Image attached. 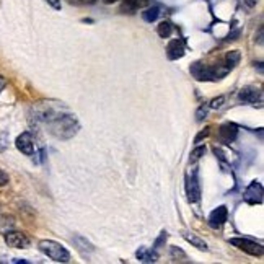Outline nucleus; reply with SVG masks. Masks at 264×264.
I'll list each match as a JSON object with an SVG mask.
<instances>
[{
    "mask_svg": "<svg viewBox=\"0 0 264 264\" xmlns=\"http://www.w3.org/2000/svg\"><path fill=\"white\" fill-rule=\"evenodd\" d=\"M184 44L180 41V39H173V41H170L168 42V46H167V56H168V59L170 61H178V59H181V57L184 56Z\"/></svg>",
    "mask_w": 264,
    "mask_h": 264,
    "instance_id": "nucleus-11",
    "label": "nucleus"
},
{
    "mask_svg": "<svg viewBox=\"0 0 264 264\" xmlns=\"http://www.w3.org/2000/svg\"><path fill=\"white\" fill-rule=\"evenodd\" d=\"M258 44H262V28H259L258 31Z\"/></svg>",
    "mask_w": 264,
    "mask_h": 264,
    "instance_id": "nucleus-28",
    "label": "nucleus"
},
{
    "mask_svg": "<svg viewBox=\"0 0 264 264\" xmlns=\"http://www.w3.org/2000/svg\"><path fill=\"white\" fill-rule=\"evenodd\" d=\"M15 145H17V148H18V150H20L21 153H23V155L31 156V155L34 153V142H33V137H31L30 132L20 134L18 137H17Z\"/></svg>",
    "mask_w": 264,
    "mask_h": 264,
    "instance_id": "nucleus-9",
    "label": "nucleus"
},
{
    "mask_svg": "<svg viewBox=\"0 0 264 264\" xmlns=\"http://www.w3.org/2000/svg\"><path fill=\"white\" fill-rule=\"evenodd\" d=\"M210 129V127H205V129L204 131H201V132H199L197 135H196V139H194V142H196V144H199V142H201L202 139H205V137H207V135H209V131Z\"/></svg>",
    "mask_w": 264,
    "mask_h": 264,
    "instance_id": "nucleus-25",
    "label": "nucleus"
},
{
    "mask_svg": "<svg viewBox=\"0 0 264 264\" xmlns=\"http://www.w3.org/2000/svg\"><path fill=\"white\" fill-rule=\"evenodd\" d=\"M207 111H209V106L207 104H204V106H201V108L197 110V113H196V119L197 121H202V119H205L207 118Z\"/></svg>",
    "mask_w": 264,
    "mask_h": 264,
    "instance_id": "nucleus-22",
    "label": "nucleus"
},
{
    "mask_svg": "<svg viewBox=\"0 0 264 264\" xmlns=\"http://www.w3.org/2000/svg\"><path fill=\"white\" fill-rule=\"evenodd\" d=\"M160 15V10L159 7H150V9H147L145 12H142V18H144L147 23H152Z\"/></svg>",
    "mask_w": 264,
    "mask_h": 264,
    "instance_id": "nucleus-18",
    "label": "nucleus"
},
{
    "mask_svg": "<svg viewBox=\"0 0 264 264\" xmlns=\"http://www.w3.org/2000/svg\"><path fill=\"white\" fill-rule=\"evenodd\" d=\"M227 217H228V209L225 205H220V207L214 209L209 216V225L212 228H220L225 222H227Z\"/></svg>",
    "mask_w": 264,
    "mask_h": 264,
    "instance_id": "nucleus-10",
    "label": "nucleus"
},
{
    "mask_svg": "<svg viewBox=\"0 0 264 264\" xmlns=\"http://www.w3.org/2000/svg\"><path fill=\"white\" fill-rule=\"evenodd\" d=\"M205 153V147L204 145H201V147H197V148H194V150L191 152V162H197L201 156Z\"/></svg>",
    "mask_w": 264,
    "mask_h": 264,
    "instance_id": "nucleus-20",
    "label": "nucleus"
},
{
    "mask_svg": "<svg viewBox=\"0 0 264 264\" xmlns=\"http://www.w3.org/2000/svg\"><path fill=\"white\" fill-rule=\"evenodd\" d=\"M74 241H80V243H82V246H77L82 253H91V251H95V246L91 245L87 238L78 237V235H77V237H74Z\"/></svg>",
    "mask_w": 264,
    "mask_h": 264,
    "instance_id": "nucleus-19",
    "label": "nucleus"
},
{
    "mask_svg": "<svg viewBox=\"0 0 264 264\" xmlns=\"http://www.w3.org/2000/svg\"><path fill=\"white\" fill-rule=\"evenodd\" d=\"M9 148V132H0V152Z\"/></svg>",
    "mask_w": 264,
    "mask_h": 264,
    "instance_id": "nucleus-21",
    "label": "nucleus"
},
{
    "mask_svg": "<svg viewBox=\"0 0 264 264\" xmlns=\"http://www.w3.org/2000/svg\"><path fill=\"white\" fill-rule=\"evenodd\" d=\"M5 243L12 248L25 249L30 246V238L21 232H9V233H5Z\"/></svg>",
    "mask_w": 264,
    "mask_h": 264,
    "instance_id": "nucleus-6",
    "label": "nucleus"
},
{
    "mask_svg": "<svg viewBox=\"0 0 264 264\" xmlns=\"http://www.w3.org/2000/svg\"><path fill=\"white\" fill-rule=\"evenodd\" d=\"M70 5H78V7H85V5H93L96 4V0H67Z\"/></svg>",
    "mask_w": 264,
    "mask_h": 264,
    "instance_id": "nucleus-23",
    "label": "nucleus"
},
{
    "mask_svg": "<svg viewBox=\"0 0 264 264\" xmlns=\"http://www.w3.org/2000/svg\"><path fill=\"white\" fill-rule=\"evenodd\" d=\"M191 74L199 82H216L217 78H222L227 74V70H219L217 67L204 66L201 62H196L191 66Z\"/></svg>",
    "mask_w": 264,
    "mask_h": 264,
    "instance_id": "nucleus-3",
    "label": "nucleus"
},
{
    "mask_svg": "<svg viewBox=\"0 0 264 264\" xmlns=\"http://www.w3.org/2000/svg\"><path fill=\"white\" fill-rule=\"evenodd\" d=\"M4 87H5V78H4V77H0V93H2Z\"/></svg>",
    "mask_w": 264,
    "mask_h": 264,
    "instance_id": "nucleus-30",
    "label": "nucleus"
},
{
    "mask_svg": "<svg viewBox=\"0 0 264 264\" xmlns=\"http://www.w3.org/2000/svg\"><path fill=\"white\" fill-rule=\"evenodd\" d=\"M156 33H159L160 38H170L171 33H173V25L170 21H162L159 28H156Z\"/></svg>",
    "mask_w": 264,
    "mask_h": 264,
    "instance_id": "nucleus-17",
    "label": "nucleus"
},
{
    "mask_svg": "<svg viewBox=\"0 0 264 264\" xmlns=\"http://www.w3.org/2000/svg\"><path fill=\"white\" fill-rule=\"evenodd\" d=\"M137 259L142 261V262H155L156 259H159V254H156L155 251H152V249L148 248H140L137 251Z\"/></svg>",
    "mask_w": 264,
    "mask_h": 264,
    "instance_id": "nucleus-15",
    "label": "nucleus"
},
{
    "mask_svg": "<svg viewBox=\"0 0 264 264\" xmlns=\"http://www.w3.org/2000/svg\"><path fill=\"white\" fill-rule=\"evenodd\" d=\"M243 199H245V202L251 204V205L261 204L262 202V186H261V183H258V181L249 183V186L243 192Z\"/></svg>",
    "mask_w": 264,
    "mask_h": 264,
    "instance_id": "nucleus-5",
    "label": "nucleus"
},
{
    "mask_svg": "<svg viewBox=\"0 0 264 264\" xmlns=\"http://www.w3.org/2000/svg\"><path fill=\"white\" fill-rule=\"evenodd\" d=\"M39 249L47 256V258H51L56 262H69L70 261V253L64 248V245L57 243V241H54V240H41Z\"/></svg>",
    "mask_w": 264,
    "mask_h": 264,
    "instance_id": "nucleus-2",
    "label": "nucleus"
},
{
    "mask_svg": "<svg viewBox=\"0 0 264 264\" xmlns=\"http://www.w3.org/2000/svg\"><path fill=\"white\" fill-rule=\"evenodd\" d=\"M49 132L54 134L57 139L67 140L78 132V123L72 114H56L47 123Z\"/></svg>",
    "mask_w": 264,
    "mask_h": 264,
    "instance_id": "nucleus-1",
    "label": "nucleus"
},
{
    "mask_svg": "<svg viewBox=\"0 0 264 264\" xmlns=\"http://www.w3.org/2000/svg\"><path fill=\"white\" fill-rule=\"evenodd\" d=\"M224 101H225V98H224V96H219V98H216V99H214V101H212L210 108H220Z\"/></svg>",
    "mask_w": 264,
    "mask_h": 264,
    "instance_id": "nucleus-26",
    "label": "nucleus"
},
{
    "mask_svg": "<svg viewBox=\"0 0 264 264\" xmlns=\"http://www.w3.org/2000/svg\"><path fill=\"white\" fill-rule=\"evenodd\" d=\"M104 4H116V2H119V0H103Z\"/></svg>",
    "mask_w": 264,
    "mask_h": 264,
    "instance_id": "nucleus-31",
    "label": "nucleus"
},
{
    "mask_svg": "<svg viewBox=\"0 0 264 264\" xmlns=\"http://www.w3.org/2000/svg\"><path fill=\"white\" fill-rule=\"evenodd\" d=\"M147 4H148V0H124L123 10L135 12V10H139V9H144Z\"/></svg>",
    "mask_w": 264,
    "mask_h": 264,
    "instance_id": "nucleus-16",
    "label": "nucleus"
},
{
    "mask_svg": "<svg viewBox=\"0 0 264 264\" xmlns=\"http://www.w3.org/2000/svg\"><path fill=\"white\" fill-rule=\"evenodd\" d=\"M256 2H258V0H245V4H246L248 7H254Z\"/></svg>",
    "mask_w": 264,
    "mask_h": 264,
    "instance_id": "nucleus-29",
    "label": "nucleus"
},
{
    "mask_svg": "<svg viewBox=\"0 0 264 264\" xmlns=\"http://www.w3.org/2000/svg\"><path fill=\"white\" fill-rule=\"evenodd\" d=\"M46 2L52 7L56 10H61V0H46Z\"/></svg>",
    "mask_w": 264,
    "mask_h": 264,
    "instance_id": "nucleus-27",
    "label": "nucleus"
},
{
    "mask_svg": "<svg viewBox=\"0 0 264 264\" xmlns=\"http://www.w3.org/2000/svg\"><path fill=\"white\" fill-rule=\"evenodd\" d=\"M9 181H10V178H9V175L5 173L4 170H0V188H4V186H7L9 184Z\"/></svg>",
    "mask_w": 264,
    "mask_h": 264,
    "instance_id": "nucleus-24",
    "label": "nucleus"
},
{
    "mask_svg": "<svg viewBox=\"0 0 264 264\" xmlns=\"http://www.w3.org/2000/svg\"><path fill=\"white\" fill-rule=\"evenodd\" d=\"M183 238L188 241V243H191L192 246H196L197 249H201V251H207V243L202 240V238H199L197 235L194 233H191V232H183Z\"/></svg>",
    "mask_w": 264,
    "mask_h": 264,
    "instance_id": "nucleus-13",
    "label": "nucleus"
},
{
    "mask_svg": "<svg viewBox=\"0 0 264 264\" xmlns=\"http://www.w3.org/2000/svg\"><path fill=\"white\" fill-rule=\"evenodd\" d=\"M241 59V52L240 51H230L227 56H225V66L224 69L225 70H232L238 66V62Z\"/></svg>",
    "mask_w": 264,
    "mask_h": 264,
    "instance_id": "nucleus-14",
    "label": "nucleus"
},
{
    "mask_svg": "<svg viewBox=\"0 0 264 264\" xmlns=\"http://www.w3.org/2000/svg\"><path fill=\"white\" fill-rule=\"evenodd\" d=\"M186 196L191 204L197 202L201 199V188H199V181L196 173L192 176H186Z\"/></svg>",
    "mask_w": 264,
    "mask_h": 264,
    "instance_id": "nucleus-7",
    "label": "nucleus"
},
{
    "mask_svg": "<svg viewBox=\"0 0 264 264\" xmlns=\"http://www.w3.org/2000/svg\"><path fill=\"white\" fill-rule=\"evenodd\" d=\"M238 137V126L233 123H225L219 127V139L224 144H232V142Z\"/></svg>",
    "mask_w": 264,
    "mask_h": 264,
    "instance_id": "nucleus-8",
    "label": "nucleus"
},
{
    "mask_svg": "<svg viewBox=\"0 0 264 264\" xmlns=\"http://www.w3.org/2000/svg\"><path fill=\"white\" fill-rule=\"evenodd\" d=\"M240 101L243 103H249V104H254L256 101H261V93L258 88L254 87H245L241 88V91L238 93Z\"/></svg>",
    "mask_w": 264,
    "mask_h": 264,
    "instance_id": "nucleus-12",
    "label": "nucleus"
},
{
    "mask_svg": "<svg viewBox=\"0 0 264 264\" xmlns=\"http://www.w3.org/2000/svg\"><path fill=\"white\" fill-rule=\"evenodd\" d=\"M230 245L245 251L249 256H262V245L261 243H256V241L249 240V238H230Z\"/></svg>",
    "mask_w": 264,
    "mask_h": 264,
    "instance_id": "nucleus-4",
    "label": "nucleus"
}]
</instances>
